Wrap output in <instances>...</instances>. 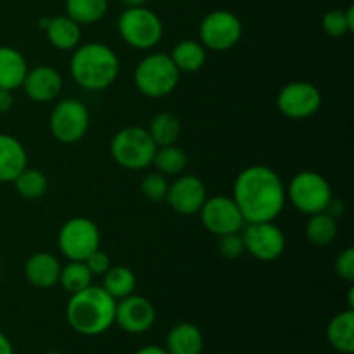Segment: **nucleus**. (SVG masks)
Wrapping results in <instances>:
<instances>
[{
	"label": "nucleus",
	"mask_w": 354,
	"mask_h": 354,
	"mask_svg": "<svg viewBox=\"0 0 354 354\" xmlns=\"http://www.w3.org/2000/svg\"><path fill=\"white\" fill-rule=\"evenodd\" d=\"M287 201L301 211L303 214H317L327 209L328 203L332 201L330 183L324 175L317 171H299L290 178L289 185L286 187Z\"/></svg>",
	"instance_id": "7"
},
{
	"label": "nucleus",
	"mask_w": 354,
	"mask_h": 354,
	"mask_svg": "<svg viewBox=\"0 0 354 354\" xmlns=\"http://www.w3.org/2000/svg\"><path fill=\"white\" fill-rule=\"evenodd\" d=\"M187 162H189V158H187L185 151L176 144L158 147L154 159H152V166L156 168V171L165 176L182 175L187 168Z\"/></svg>",
	"instance_id": "27"
},
{
	"label": "nucleus",
	"mask_w": 354,
	"mask_h": 354,
	"mask_svg": "<svg viewBox=\"0 0 354 354\" xmlns=\"http://www.w3.org/2000/svg\"><path fill=\"white\" fill-rule=\"evenodd\" d=\"M165 349L168 354H203V330L190 322L173 325L166 335Z\"/></svg>",
	"instance_id": "19"
},
{
	"label": "nucleus",
	"mask_w": 354,
	"mask_h": 354,
	"mask_svg": "<svg viewBox=\"0 0 354 354\" xmlns=\"http://www.w3.org/2000/svg\"><path fill=\"white\" fill-rule=\"evenodd\" d=\"M306 239L315 245H330L335 241L339 232V225L335 218H332L330 214H327L325 211L317 214H311L310 220L306 223Z\"/></svg>",
	"instance_id": "28"
},
{
	"label": "nucleus",
	"mask_w": 354,
	"mask_h": 354,
	"mask_svg": "<svg viewBox=\"0 0 354 354\" xmlns=\"http://www.w3.org/2000/svg\"><path fill=\"white\" fill-rule=\"evenodd\" d=\"M169 182L166 180L165 175H161L159 171L147 173V175L142 178L140 182V190L144 194V197H147L152 203H161L166 199V194H168Z\"/></svg>",
	"instance_id": "32"
},
{
	"label": "nucleus",
	"mask_w": 354,
	"mask_h": 354,
	"mask_svg": "<svg viewBox=\"0 0 354 354\" xmlns=\"http://www.w3.org/2000/svg\"><path fill=\"white\" fill-rule=\"evenodd\" d=\"M277 107L289 120H306L322 107V92L310 82H290L277 95Z\"/></svg>",
	"instance_id": "12"
},
{
	"label": "nucleus",
	"mask_w": 354,
	"mask_h": 354,
	"mask_svg": "<svg viewBox=\"0 0 354 354\" xmlns=\"http://www.w3.org/2000/svg\"><path fill=\"white\" fill-rule=\"evenodd\" d=\"M0 354H16L12 342L3 332H0Z\"/></svg>",
	"instance_id": "38"
},
{
	"label": "nucleus",
	"mask_w": 354,
	"mask_h": 354,
	"mask_svg": "<svg viewBox=\"0 0 354 354\" xmlns=\"http://www.w3.org/2000/svg\"><path fill=\"white\" fill-rule=\"evenodd\" d=\"M120 57L106 44L90 41L78 45L69 61V75L75 83L90 92H100L113 85L120 76Z\"/></svg>",
	"instance_id": "3"
},
{
	"label": "nucleus",
	"mask_w": 354,
	"mask_h": 354,
	"mask_svg": "<svg viewBox=\"0 0 354 354\" xmlns=\"http://www.w3.org/2000/svg\"><path fill=\"white\" fill-rule=\"evenodd\" d=\"M135 354H168L165 348H161V346H156V344H149V346H144V348L138 349Z\"/></svg>",
	"instance_id": "39"
},
{
	"label": "nucleus",
	"mask_w": 354,
	"mask_h": 354,
	"mask_svg": "<svg viewBox=\"0 0 354 354\" xmlns=\"http://www.w3.org/2000/svg\"><path fill=\"white\" fill-rule=\"evenodd\" d=\"M114 324L123 332L131 335L145 334L156 324V308L147 297L130 294L123 299L116 301Z\"/></svg>",
	"instance_id": "14"
},
{
	"label": "nucleus",
	"mask_w": 354,
	"mask_h": 354,
	"mask_svg": "<svg viewBox=\"0 0 354 354\" xmlns=\"http://www.w3.org/2000/svg\"><path fill=\"white\" fill-rule=\"evenodd\" d=\"M121 2H123L124 9H127V7H142V6H145L149 0H121Z\"/></svg>",
	"instance_id": "40"
},
{
	"label": "nucleus",
	"mask_w": 354,
	"mask_h": 354,
	"mask_svg": "<svg viewBox=\"0 0 354 354\" xmlns=\"http://www.w3.org/2000/svg\"><path fill=\"white\" fill-rule=\"evenodd\" d=\"M48 128L61 144H76L90 128V111L82 100L64 99L57 102L48 118Z\"/></svg>",
	"instance_id": "9"
},
{
	"label": "nucleus",
	"mask_w": 354,
	"mask_h": 354,
	"mask_svg": "<svg viewBox=\"0 0 354 354\" xmlns=\"http://www.w3.org/2000/svg\"><path fill=\"white\" fill-rule=\"evenodd\" d=\"M327 341L337 353H354V310L348 308L328 322Z\"/></svg>",
	"instance_id": "22"
},
{
	"label": "nucleus",
	"mask_w": 354,
	"mask_h": 354,
	"mask_svg": "<svg viewBox=\"0 0 354 354\" xmlns=\"http://www.w3.org/2000/svg\"><path fill=\"white\" fill-rule=\"evenodd\" d=\"M242 38V23L234 12L218 9L206 14L199 24V41L206 50L227 52Z\"/></svg>",
	"instance_id": "10"
},
{
	"label": "nucleus",
	"mask_w": 354,
	"mask_h": 354,
	"mask_svg": "<svg viewBox=\"0 0 354 354\" xmlns=\"http://www.w3.org/2000/svg\"><path fill=\"white\" fill-rule=\"evenodd\" d=\"M85 265L88 266V270L92 272L93 277H102L104 273L111 268V258L107 252L102 251V249H97V251H93L92 254L85 259Z\"/></svg>",
	"instance_id": "35"
},
{
	"label": "nucleus",
	"mask_w": 354,
	"mask_h": 354,
	"mask_svg": "<svg viewBox=\"0 0 354 354\" xmlns=\"http://www.w3.org/2000/svg\"><path fill=\"white\" fill-rule=\"evenodd\" d=\"M14 189L24 199H40L41 196H45L48 189V180L45 176V173H41L40 169L33 168H24L19 175L14 180Z\"/></svg>",
	"instance_id": "29"
},
{
	"label": "nucleus",
	"mask_w": 354,
	"mask_h": 354,
	"mask_svg": "<svg viewBox=\"0 0 354 354\" xmlns=\"http://www.w3.org/2000/svg\"><path fill=\"white\" fill-rule=\"evenodd\" d=\"M109 149L111 158L118 166L130 171H140L152 166L158 145L151 138L147 128L127 127L114 133Z\"/></svg>",
	"instance_id": "5"
},
{
	"label": "nucleus",
	"mask_w": 354,
	"mask_h": 354,
	"mask_svg": "<svg viewBox=\"0 0 354 354\" xmlns=\"http://www.w3.org/2000/svg\"><path fill=\"white\" fill-rule=\"evenodd\" d=\"M62 265L50 252H35L24 263V277L37 289L57 286Z\"/></svg>",
	"instance_id": "17"
},
{
	"label": "nucleus",
	"mask_w": 354,
	"mask_h": 354,
	"mask_svg": "<svg viewBox=\"0 0 354 354\" xmlns=\"http://www.w3.org/2000/svg\"><path fill=\"white\" fill-rule=\"evenodd\" d=\"M118 31L123 41L137 50H151L161 41L165 26L149 7H127L118 19Z\"/></svg>",
	"instance_id": "6"
},
{
	"label": "nucleus",
	"mask_w": 354,
	"mask_h": 354,
	"mask_svg": "<svg viewBox=\"0 0 354 354\" xmlns=\"http://www.w3.org/2000/svg\"><path fill=\"white\" fill-rule=\"evenodd\" d=\"M92 279L93 275L88 266L85 265V261H68V265L61 268L59 283L66 292L75 294L92 286Z\"/></svg>",
	"instance_id": "30"
},
{
	"label": "nucleus",
	"mask_w": 354,
	"mask_h": 354,
	"mask_svg": "<svg viewBox=\"0 0 354 354\" xmlns=\"http://www.w3.org/2000/svg\"><path fill=\"white\" fill-rule=\"evenodd\" d=\"M28 73V62L17 48L0 47V88L14 92L19 88Z\"/></svg>",
	"instance_id": "21"
},
{
	"label": "nucleus",
	"mask_w": 354,
	"mask_h": 354,
	"mask_svg": "<svg viewBox=\"0 0 354 354\" xmlns=\"http://www.w3.org/2000/svg\"><path fill=\"white\" fill-rule=\"evenodd\" d=\"M325 213L330 214V216L335 218V220L342 218V216H344V213H346L344 201L335 199V197H332V201H330V203H328V206H327V209H325Z\"/></svg>",
	"instance_id": "36"
},
{
	"label": "nucleus",
	"mask_w": 354,
	"mask_h": 354,
	"mask_svg": "<svg viewBox=\"0 0 354 354\" xmlns=\"http://www.w3.org/2000/svg\"><path fill=\"white\" fill-rule=\"evenodd\" d=\"M62 76L55 68L47 64L37 66V68H28L26 76L23 82V90L26 97L33 102L47 104L52 102L62 92Z\"/></svg>",
	"instance_id": "16"
},
{
	"label": "nucleus",
	"mask_w": 354,
	"mask_h": 354,
	"mask_svg": "<svg viewBox=\"0 0 354 354\" xmlns=\"http://www.w3.org/2000/svg\"><path fill=\"white\" fill-rule=\"evenodd\" d=\"M116 299L111 297L102 286H88L71 294L66 304V320L80 335L95 337L114 325Z\"/></svg>",
	"instance_id": "2"
},
{
	"label": "nucleus",
	"mask_w": 354,
	"mask_h": 354,
	"mask_svg": "<svg viewBox=\"0 0 354 354\" xmlns=\"http://www.w3.org/2000/svg\"><path fill=\"white\" fill-rule=\"evenodd\" d=\"M57 245L68 261H85L93 251L100 249L99 227L90 218H69L59 230Z\"/></svg>",
	"instance_id": "8"
},
{
	"label": "nucleus",
	"mask_w": 354,
	"mask_h": 354,
	"mask_svg": "<svg viewBox=\"0 0 354 354\" xmlns=\"http://www.w3.org/2000/svg\"><path fill=\"white\" fill-rule=\"evenodd\" d=\"M218 239H220V241H218V252H220L225 259H228V261H235V259H239L245 252L244 239H242L241 232H237V234L221 235V237Z\"/></svg>",
	"instance_id": "33"
},
{
	"label": "nucleus",
	"mask_w": 354,
	"mask_h": 354,
	"mask_svg": "<svg viewBox=\"0 0 354 354\" xmlns=\"http://www.w3.org/2000/svg\"><path fill=\"white\" fill-rule=\"evenodd\" d=\"M66 16L71 17L80 26L95 24L106 16L107 0H66Z\"/></svg>",
	"instance_id": "26"
},
{
	"label": "nucleus",
	"mask_w": 354,
	"mask_h": 354,
	"mask_svg": "<svg viewBox=\"0 0 354 354\" xmlns=\"http://www.w3.org/2000/svg\"><path fill=\"white\" fill-rule=\"evenodd\" d=\"M147 131L158 147H165L178 142L182 135V123L173 113H159L152 118Z\"/></svg>",
	"instance_id": "25"
},
{
	"label": "nucleus",
	"mask_w": 354,
	"mask_h": 354,
	"mask_svg": "<svg viewBox=\"0 0 354 354\" xmlns=\"http://www.w3.org/2000/svg\"><path fill=\"white\" fill-rule=\"evenodd\" d=\"M241 234L244 239L245 252L258 261L272 263L286 251V234L275 221L245 223Z\"/></svg>",
	"instance_id": "11"
},
{
	"label": "nucleus",
	"mask_w": 354,
	"mask_h": 354,
	"mask_svg": "<svg viewBox=\"0 0 354 354\" xmlns=\"http://www.w3.org/2000/svg\"><path fill=\"white\" fill-rule=\"evenodd\" d=\"M207 199V190L203 180L196 175H178L169 183L166 203L178 214H196Z\"/></svg>",
	"instance_id": "15"
},
{
	"label": "nucleus",
	"mask_w": 354,
	"mask_h": 354,
	"mask_svg": "<svg viewBox=\"0 0 354 354\" xmlns=\"http://www.w3.org/2000/svg\"><path fill=\"white\" fill-rule=\"evenodd\" d=\"M137 287V277L128 266H111L102 275V289L116 301L130 296Z\"/></svg>",
	"instance_id": "24"
},
{
	"label": "nucleus",
	"mask_w": 354,
	"mask_h": 354,
	"mask_svg": "<svg viewBox=\"0 0 354 354\" xmlns=\"http://www.w3.org/2000/svg\"><path fill=\"white\" fill-rule=\"evenodd\" d=\"M14 106V95L10 90L0 88V114H6L12 109Z\"/></svg>",
	"instance_id": "37"
},
{
	"label": "nucleus",
	"mask_w": 354,
	"mask_h": 354,
	"mask_svg": "<svg viewBox=\"0 0 354 354\" xmlns=\"http://www.w3.org/2000/svg\"><path fill=\"white\" fill-rule=\"evenodd\" d=\"M348 308L354 310V287H349V292H348Z\"/></svg>",
	"instance_id": "41"
},
{
	"label": "nucleus",
	"mask_w": 354,
	"mask_h": 354,
	"mask_svg": "<svg viewBox=\"0 0 354 354\" xmlns=\"http://www.w3.org/2000/svg\"><path fill=\"white\" fill-rule=\"evenodd\" d=\"M199 214L204 228L216 237L237 234V232H242L245 225L241 209L235 201L228 196L207 197Z\"/></svg>",
	"instance_id": "13"
},
{
	"label": "nucleus",
	"mask_w": 354,
	"mask_h": 354,
	"mask_svg": "<svg viewBox=\"0 0 354 354\" xmlns=\"http://www.w3.org/2000/svg\"><path fill=\"white\" fill-rule=\"evenodd\" d=\"M173 64L180 73H197L206 64V48L199 40H182L169 52Z\"/></svg>",
	"instance_id": "23"
},
{
	"label": "nucleus",
	"mask_w": 354,
	"mask_h": 354,
	"mask_svg": "<svg viewBox=\"0 0 354 354\" xmlns=\"http://www.w3.org/2000/svg\"><path fill=\"white\" fill-rule=\"evenodd\" d=\"M322 28L332 38H341L354 31V7L348 9H330L322 17Z\"/></svg>",
	"instance_id": "31"
},
{
	"label": "nucleus",
	"mask_w": 354,
	"mask_h": 354,
	"mask_svg": "<svg viewBox=\"0 0 354 354\" xmlns=\"http://www.w3.org/2000/svg\"><path fill=\"white\" fill-rule=\"evenodd\" d=\"M182 73L173 64L169 54H147L137 64L133 82L138 92L149 99H165L171 95L180 83Z\"/></svg>",
	"instance_id": "4"
},
{
	"label": "nucleus",
	"mask_w": 354,
	"mask_h": 354,
	"mask_svg": "<svg viewBox=\"0 0 354 354\" xmlns=\"http://www.w3.org/2000/svg\"><path fill=\"white\" fill-rule=\"evenodd\" d=\"M28 168V152L23 142L9 133H0V183H9Z\"/></svg>",
	"instance_id": "18"
},
{
	"label": "nucleus",
	"mask_w": 354,
	"mask_h": 354,
	"mask_svg": "<svg viewBox=\"0 0 354 354\" xmlns=\"http://www.w3.org/2000/svg\"><path fill=\"white\" fill-rule=\"evenodd\" d=\"M45 354H64V353H61V351H48V353H45Z\"/></svg>",
	"instance_id": "42"
},
{
	"label": "nucleus",
	"mask_w": 354,
	"mask_h": 354,
	"mask_svg": "<svg viewBox=\"0 0 354 354\" xmlns=\"http://www.w3.org/2000/svg\"><path fill=\"white\" fill-rule=\"evenodd\" d=\"M232 199L241 209L245 223L275 221L287 203L286 183L268 166H249L235 178Z\"/></svg>",
	"instance_id": "1"
},
{
	"label": "nucleus",
	"mask_w": 354,
	"mask_h": 354,
	"mask_svg": "<svg viewBox=\"0 0 354 354\" xmlns=\"http://www.w3.org/2000/svg\"><path fill=\"white\" fill-rule=\"evenodd\" d=\"M45 35L48 44L57 50H75L82 41V26L69 16H55L48 21Z\"/></svg>",
	"instance_id": "20"
},
{
	"label": "nucleus",
	"mask_w": 354,
	"mask_h": 354,
	"mask_svg": "<svg viewBox=\"0 0 354 354\" xmlns=\"http://www.w3.org/2000/svg\"><path fill=\"white\" fill-rule=\"evenodd\" d=\"M335 273L346 282H354V249L346 248L335 258Z\"/></svg>",
	"instance_id": "34"
}]
</instances>
